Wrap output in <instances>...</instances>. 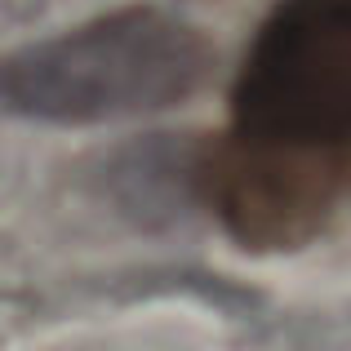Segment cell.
<instances>
[{
  "label": "cell",
  "mask_w": 351,
  "mask_h": 351,
  "mask_svg": "<svg viewBox=\"0 0 351 351\" xmlns=\"http://www.w3.org/2000/svg\"><path fill=\"white\" fill-rule=\"evenodd\" d=\"M214 49L165 9H120L5 62V103L40 120H116L160 112L205 85Z\"/></svg>",
  "instance_id": "cell-1"
},
{
  "label": "cell",
  "mask_w": 351,
  "mask_h": 351,
  "mask_svg": "<svg viewBox=\"0 0 351 351\" xmlns=\"http://www.w3.org/2000/svg\"><path fill=\"white\" fill-rule=\"evenodd\" d=\"M232 134L351 187V0H280L232 89Z\"/></svg>",
  "instance_id": "cell-2"
}]
</instances>
